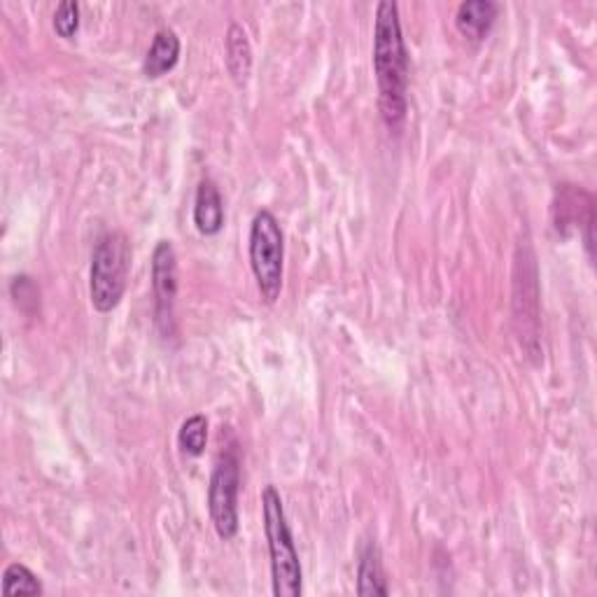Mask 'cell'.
I'll list each match as a JSON object with an SVG mask.
<instances>
[{"label":"cell","instance_id":"obj_8","mask_svg":"<svg viewBox=\"0 0 597 597\" xmlns=\"http://www.w3.org/2000/svg\"><path fill=\"white\" fill-rule=\"evenodd\" d=\"M586 196V189L581 187H575V185H562L558 189V202L554 206V222H556V229L560 234H569V229H577V227H586V247L588 253L593 255V222H595V215H588V217H581V213H590L595 211L593 206V196L586 198V204H581V198Z\"/></svg>","mask_w":597,"mask_h":597},{"label":"cell","instance_id":"obj_16","mask_svg":"<svg viewBox=\"0 0 597 597\" xmlns=\"http://www.w3.org/2000/svg\"><path fill=\"white\" fill-rule=\"evenodd\" d=\"M52 27L59 38L72 40L80 31V6L75 3V0H63V3H59L55 19H52Z\"/></svg>","mask_w":597,"mask_h":597},{"label":"cell","instance_id":"obj_1","mask_svg":"<svg viewBox=\"0 0 597 597\" xmlns=\"http://www.w3.org/2000/svg\"><path fill=\"white\" fill-rule=\"evenodd\" d=\"M371 61L379 85L381 117L390 131L400 134L409 112V49L402 33L400 8L390 0L376 6Z\"/></svg>","mask_w":597,"mask_h":597},{"label":"cell","instance_id":"obj_9","mask_svg":"<svg viewBox=\"0 0 597 597\" xmlns=\"http://www.w3.org/2000/svg\"><path fill=\"white\" fill-rule=\"evenodd\" d=\"M194 227L202 236H217L224 229V198L213 180H202L194 196Z\"/></svg>","mask_w":597,"mask_h":597},{"label":"cell","instance_id":"obj_3","mask_svg":"<svg viewBox=\"0 0 597 597\" xmlns=\"http://www.w3.org/2000/svg\"><path fill=\"white\" fill-rule=\"evenodd\" d=\"M131 268V243L124 232H108L98 238L89 268V298L98 313L119 306Z\"/></svg>","mask_w":597,"mask_h":597},{"label":"cell","instance_id":"obj_4","mask_svg":"<svg viewBox=\"0 0 597 597\" xmlns=\"http://www.w3.org/2000/svg\"><path fill=\"white\" fill-rule=\"evenodd\" d=\"M247 257H251L257 290L266 304H276L285 278V236L278 217L262 208L255 213L247 238Z\"/></svg>","mask_w":597,"mask_h":597},{"label":"cell","instance_id":"obj_7","mask_svg":"<svg viewBox=\"0 0 597 597\" xmlns=\"http://www.w3.org/2000/svg\"><path fill=\"white\" fill-rule=\"evenodd\" d=\"M153 292L155 322L164 336L176 334V298H178V257L170 241H159L153 253Z\"/></svg>","mask_w":597,"mask_h":597},{"label":"cell","instance_id":"obj_10","mask_svg":"<svg viewBox=\"0 0 597 597\" xmlns=\"http://www.w3.org/2000/svg\"><path fill=\"white\" fill-rule=\"evenodd\" d=\"M497 10L500 8L492 0H467V3H460L456 12L458 33L474 45L483 42L495 27Z\"/></svg>","mask_w":597,"mask_h":597},{"label":"cell","instance_id":"obj_5","mask_svg":"<svg viewBox=\"0 0 597 597\" xmlns=\"http://www.w3.org/2000/svg\"><path fill=\"white\" fill-rule=\"evenodd\" d=\"M238 490L241 460L236 446H229L219 453L208 486V511L222 541H232L238 535Z\"/></svg>","mask_w":597,"mask_h":597},{"label":"cell","instance_id":"obj_6","mask_svg":"<svg viewBox=\"0 0 597 597\" xmlns=\"http://www.w3.org/2000/svg\"><path fill=\"white\" fill-rule=\"evenodd\" d=\"M537 262L530 247H518L516 281H513V311L518 339L530 358L539 355V285Z\"/></svg>","mask_w":597,"mask_h":597},{"label":"cell","instance_id":"obj_12","mask_svg":"<svg viewBox=\"0 0 597 597\" xmlns=\"http://www.w3.org/2000/svg\"><path fill=\"white\" fill-rule=\"evenodd\" d=\"M388 579L379 546L369 541L360 551L358 560V595H388Z\"/></svg>","mask_w":597,"mask_h":597},{"label":"cell","instance_id":"obj_13","mask_svg":"<svg viewBox=\"0 0 597 597\" xmlns=\"http://www.w3.org/2000/svg\"><path fill=\"white\" fill-rule=\"evenodd\" d=\"M227 68L232 72V78L236 80V85H243L253 68L251 40H247L245 29L238 27V23H232L227 31Z\"/></svg>","mask_w":597,"mask_h":597},{"label":"cell","instance_id":"obj_2","mask_svg":"<svg viewBox=\"0 0 597 597\" xmlns=\"http://www.w3.org/2000/svg\"><path fill=\"white\" fill-rule=\"evenodd\" d=\"M262 518L264 535L271 558V581L276 597H302L304 571L298 562L294 537L285 516L283 497L276 486H264L262 490Z\"/></svg>","mask_w":597,"mask_h":597},{"label":"cell","instance_id":"obj_11","mask_svg":"<svg viewBox=\"0 0 597 597\" xmlns=\"http://www.w3.org/2000/svg\"><path fill=\"white\" fill-rule=\"evenodd\" d=\"M180 38L176 31L162 29L155 33L153 45H149L145 61H143V75L147 80H159L168 75L180 61Z\"/></svg>","mask_w":597,"mask_h":597},{"label":"cell","instance_id":"obj_15","mask_svg":"<svg viewBox=\"0 0 597 597\" xmlns=\"http://www.w3.org/2000/svg\"><path fill=\"white\" fill-rule=\"evenodd\" d=\"M45 588L40 584V577L36 571H31L27 565L21 562H10L3 571V595L14 597V595H42Z\"/></svg>","mask_w":597,"mask_h":597},{"label":"cell","instance_id":"obj_14","mask_svg":"<svg viewBox=\"0 0 597 597\" xmlns=\"http://www.w3.org/2000/svg\"><path fill=\"white\" fill-rule=\"evenodd\" d=\"M206 443H208V418L202 413L189 415L178 432L180 451L189 458H202L206 451Z\"/></svg>","mask_w":597,"mask_h":597}]
</instances>
